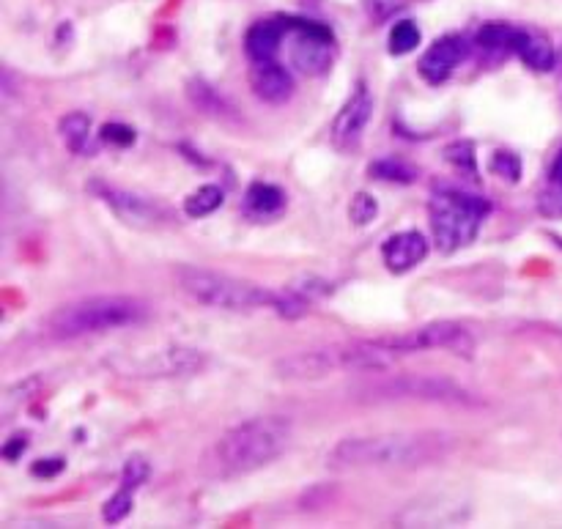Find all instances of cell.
<instances>
[{"label": "cell", "instance_id": "cell-5", "mask_svg": "<svg viewBox=\"0 0 562 529\" xmlns=\"http://www.w3.org/2000/svg\"><path fill=\"white\" fill-rule=\"evenodd\" d=\"M488 212H491V203L486 198L458 190L436 192L428 214H431V231H434L439 250L456 253L469 242H475Z\"/></svg>", "mask_w": 562, "mask_h": 529}, {"label": "cell", "instance_id": "cell-22", "mask_svg": "<svg viewBox=\"0 0 562 529\" xmlns=\"http://www.w3.org/2000/svg\"><path fill=\"white\" fill-rule=\"evenodd\" d=\"M187 94H190L192 105L201 107L203 113H214V116H225L231 107L225 102L223 96L214 91L212 85H206L203 80H192L190 88H187Z\"/></svg>", "mask_w": 562, "mask_h": 529}, {"label": "cell", "instance_id": "cell-27", "mask_svg": "<svg viewBox=\"0 0 562 529\" xmlns=\"http://www.w3.org/2000/svg\"><path fill=\"white\" fill-rule=\"evenodd\" d=\"M491 173L499 176V179H508V181H519L521 176V159L513 154V151H497L494 157H491Z\"/></svg>", "mask_w": 562, "mask_h": 529}, {"label": "cell", "instance_id": "cell-6", "mask_svg": "<svg viewBox=\"0 0 562 529\" xmlns=\"http://www.w3.org/2000/svg\"><path fill=\"white\" fill-rule=\"evenodd\" d=\"M376 401H428L447 403V406H483V398L456 381L439 379V376H395L379 381L368 390Z\"/></svg>", "mask_w": 562, "mask_h": 529}, {"label": "cell", "instance_id": "cell-31", "mask_svg": "<svg viewBox=\"0 0 562 529\" xmlns=\"http://www.w3.org/2000/svg\"><path fill=\"white\" fill-rule=\"evenodd\" d=\"M64 469V461L61 458H50V461H36L33 464V475H44V477H50V475H58Z\"/></svg>", "mask_w": 562, "mask_h": 529}, {"label": "cell", "instance_id": "cell-13", "mask_svg": "<svg viewBox=\"0 0 562 529\" xmlns=\"http://www.w3.org/2000/svg\"><path fill=\"white\" fill-rule=\"evenodd\" d=\"M469 44L461 36H442L439 42H434L425 55L420 58V75L428 83H445L447 77L453 75V69L467 61Z\"/></svg>", "mask_w": 562, "mask_h": 529}, {"label": "cell", "instance_id": "cell-20", "mask_svg": "<svg viewBox=\"0 0 562 529\" xmlns=\"http://www.w3.org/2000/svg\"><path fill=\"white\" fill-rule=\"evenodd\" d=\"M58 132H61V138H64L69 149L75 151V154H83L85 143L91 138V118L85 116V113H69L66 118H61Z\"/></svg>", "mask_w": 562, "mask_h": 529}, {"label": "cell", "instance_id": "cell-33", "mask_svg": "<svg viewBox=\"0 0 562 529\" xmlns=\"http://www.w3.org/2000/svg\"><path fill=\"white\" fill-rule=\"evenodd\" d=\"M25 447H28V436H14V442L3 447V455H6V458H17V453H22Z\"/></svg>", "mask_w": 562, "mask_h": 529}, {"label": "cell", "instance_id": "cell-7", "mask_svg": "<svg viewBox=\"0 0 562 529\" xmlns=\"http://www.w3.org/2000/svg\"><path fill=\"white\" fill-rule=\"evenodd\" d=\"M384 343L395 349L398 354H420V351H453V354H464L472 357L475 351V340L467 329L456 324V321H434V324H423V327L403 332L395 338H384Z\"/></svg>", "mask_w": 562, "mask_h": 529}, {"label": "cell", "instance_id": "cell-12", "mask_svg": "<svg viewBox=\"0 0 562 529\" xmlns=\"http://www.w3.org/2000/svg\"><path fill=\"white\" fill-rule=\"evenodd\" d=\"M373 113V99L368 94L365 85H357V91L351 94V99L343 105L338 116H335V124H332V132L329 138L335 143V149L340 151H351L360 146L362 132L368 127Z\"/></svg>", "mask_w": 562, "mask_h": 529}, {"label": "cell", "instance_id": "cell-11", "mask_svg": "<svg viewBox=\"0 0 562 529\" xmlns=\"http://www.w3.org/2000/svg\"><path fill=\"white\" fill-rule=\"evenodd\" d=\"M343 371L338 346H324V349H305L286 354L275 362V373L280 379H324L329 373Z\"/></svg>", "mask_w": 562, "mask_h": 529}, {"label": "cell", "instance_id": "cell-29", "mask_svg": "<svg viewBox=\"0 0 562 529\" xmlns=\"http://www.w3.org/2000/svg\"><path fill=\"white\" fill-rule=\"evenodd\" d=\"M538 206H541V212L546 214V217H562V192L549 187V190L541 195Z\"/></svg>", "mask_w": 562, "mask_h": 529}, {"label": "cell", "instance_id": "cell-1", "mask_svg": "<svg viewBox=\"0 0 562 529\" xmlns=\"http://www.w3.org/2000/svg\"><path fill=\"white\" fill-rule=\"evenodd\" d=\"M456 436L447 431H390L346 436L327 453L332 469H417L453 453Z\"/></svg>", "mask_w": 562, "mask_h": 529}, {"label": "cell", "instance_id": "cell-8", "mask_svg": "<svg viewBox=\"0 0 562 529\" xmlns=\"http://www.w3.org/2000/svg\"><path fill=\"white\" fill-rule=\"evenodd\" d=\"M286 33L291 36V61L305 75H324L332 69L335 44L324 25L308 20H286Z\"/></svg>", "mask_w": 562, "mask_h": 529}, {"label": "cell", "instance_id": "cell-3", "mask_svg": "<svg viewBox=\"0 0 562 529\" xmlns=\"http://www.w3.org/2000/svg\"><path fill=\"white\" fill-rule=\"evenodd\" d=\"M149 316V305L138 297L124 294H105V297H88L61 305L47 318L50 335L61 340L85 338V335H102L110 329L132 327Z\"/></svg>", "mask_w": 562, "mask_h": 529}, {"label": "cell", "instance_id": "cell-18", "mask_svg": "<svg viewBox=\"0 0 562 529\" xmlns=\"http://www.w3.org/2000/svg\"><path fill=\"white\" fill-rule=\"evenodd\" d=\"M247 212L255 214V217H272L277 214L283 206H286V192L277 190L275 184H253L250 190H247Z\"/></svg>", "mask_w": 562, "mask_h": 529}, {"label": "cell", "instance_id": "cell-23", "mask_svg": "<svg viewBox=\"0 0 562 529\" xmlns=\"http://www.w3.org/2000/svg\"><path fill=\"white\" fill-rule=\"evenodd\" d=\"M420 44V28L412 20H403L390 31V53L406 55Z\"/></svg>", "mask_w": 562, "mask_h": 529}, {"label": "cell", "instance_id": "cell-17", "mask_svg": "<svg viewBox=\"0 0 562 529\" xmlns=\"http://www.w3.org/2000/svg\"><path fill=\"white\" fill-rule=\"evenodd\" d=\"M286 22L277 20H261L255 22L253 28L244 36V50L253 61H275L280 44L286 39Z\"/></svg>", "mask_w": 562, "mask_h": 529}, {"label": "cell", "instance_id": "cell-28", "mask_svg": "<svg viewBox=\"0 0 562 529\" xmlns=\"http://www.w3.org/2000/svg\"><path fill=\"white\" fill-rule=\"evenodd\" d=\"M149 472L151 466L146 458H140V455H132V458H127V464H124V475H121V483H124V488H135L143 486L146 480H149Z\"/></svg>", "mask_w": 562, "mask_h": 529}, {"label": "cell", "instance_id": "cell-30", "mask_svg": "<svg viewBox=\"0 0 562 529\" xmlns=\"http://www.w3.org/2000/svg\"><path fill=\"white\" fill-rule=\"evenodd\" d=\"M105 140H113V143H121V146H127L135 140V129L129 127H121V124H110L105 127Z\"/></svg>", "mask_w": 562, "mask_h": 529}, {"label": "cell", "instance_id": "cell-32", "mask_svg": "<svg viewBox=\"0 0 562 529\" xmlns=\"http://www.w3.org/2000/svg\"><path fill=\"white\" fill-rule=\"evenodd\" d=\"M549 184H552L554 190L562 192V149H560V154L554 157L552 170H549Z\"/></svg>", "mask_w": 562, "mask_h": 529}, {"label": "cell", "instance_id": "cell-21", "mask_svg": "<svg viewBox=\"0 0 562 529\" xmlns=\"http://www.w3.org/2000/svg\"><path fill=\"white\" fill-rule=\"evenodd\" d=\"M513 39H516V28L508 22H488L478 31V47L491 50V53H505L513 50Z\"/></svg>", "mask_w": 562, "mask_h": 529}, {"label": "cell", "instance_id": "cell-10", "mask_svg": "<svg viewBox=\"0 0 562 529\" xmlns=\"http://www.w3.org/2000/svg\"><path fill=\"white\" fill-rule=\"evenodd\" d=\"M94 190L118 217H124V220L132 225L154 228V225L168 223L170 220V212L160 201H151V198H143V195H135V192L127 190H118V187H105V184H94Z\"/></svg>", "mask_w": 562, "mask_h": 529}, {"label": "cell", "instance_id": "cell-26", "mask_svg": "<svg viewBox=\"0 0 562 529\" xmlns=\"http://www.w3.org/2000/svg\"><path fill=\"white\" fill-rule=\"evenodd\" d=\"M376 214H379V203H376L373 195H368V192H357V195L351 198L349 217L354 225H368L371 220H376Z\"/></svg>", "mask_w": 562, "mask_h": 529}, {"label": "cell", "instance_id": "cell-16", "mask_svg": "<svg viewBox=\"0 0 562 529\" xmlns=\"http://www.w3.org/2000/svg\"><path fill=\"white\" fill-rule=\"evenodd\" d=\"M513 53L535 72H549L557 64V53H554V44L549 42V36H543L541 31H532V28H516Z\"/></svg>", "mask_w": 562, "mask_h": 529}, {"label": "cell", "instance_id": "cell-25", "mask_svg": "<svg viewBox=\"0 0 562 529\" xmlns=\"http://www.w3.org/2000/svg\"><path fill=\"white\" fill-rule=\"evenodd\" d=\"M371 176L382 181H401V184H409V181H414L417 173H414L409 165L395 162V159H379V162H373L371 165Z\"/></svg>", "mask_w": 562, "mask_h": 529}, {"label": "cell", "instance_id": "cell-9", "mask_svg": "<svg viewBox=\"0 0 562 529\" xmlns=\"http://www.w3.org/2000/svg\"><path fill=\"white\" fill-rule=\"evenodd\" d=\"M203 365H206L203 351L173 346V349L146 351L121 371L127 376H192V373L203 371Z\"/></svg>", "mask_w": 562, "mask_h": 529}, {"label": "cell", "instance_id": "cell-24", "mask_svg": "<svg viewBox=\"0 0 562 529\" xmlns=\"http://www.w3.org/2000/svg\"><path fill=\"white\" fill-rule=\"evenodd\" d=\"M132 505H135V499H132V488H121L118 494L107 499L105 508H102V519L107 524H121V521L127 519L129 513H132Z\"/></svg>", "mask_w": 562, "mask_h": 529}, {"label": "cell", "instance_id": "cell-19", "mask_svg": "<svg viewBox=\"0 0 562 529\" xmlns=\"http://www.w3.org/2000/svg\"><path fill=\"white\" fill-rule=\"evenodd\" d=\"M225 201V192L217 187V184H203L195 192H190L184 198V214L198 220V217H206V214L217 212Z\"/></svg>", "mask_w": 562, "mask_h": 529}, {"label": "cell", "instance_id": "cell-4", "mask_svg": "<svg viewBox=\"0 0 562 529\" xmlns=\"http://www.w3.org/2000/svg\"><path fill=\"white\" fill-rule=\"evenodd\" d=\"M179 288L198 305L217 307V310H231V313H250L261 307L277 310L280 294L269 288L242 280V277L225 275V272H212L201 266H179L176 269Z\"/></svg>", "mask_w": 562, "mask_h": 529}, {"label": "cell", "instance_id": "cell-2", "mask_svg": "<svg viewBox=\"0 0 562 529\" xmlns=\"http://www.w3.org/2000/svg\"><path fill=\"white\" fill-rule=\"evenodd\" d=\"M294 425L288 417H253L225 431L206 455V469L214 475H247L261 466L272 464L277 455L286 453L291 445Z\"/></svg>", "mask_w": 562, "mask_h": 529}, {"label": "cell", "instance_id": "cell-14", "mask_svg": "<svg viewBox=\"0 0 562 529\" xmlns=\"http://www.w3.org/2000/svg\"><path fill=\"white\" fill-rule=\"evenodd\" d=\"M250 88L266 105H283L294 94V77L277 61H253Z\"/></svg>", "mask_w": 562, "mask_h": 529}, {"label": "cell", "instance_id": "cell-15", "mask_svg": "<svg viewBox=\"0 0 562 529\" xmlns=\"http://www.w3.org/2000/svg\"><path fill=\"white\" fill-rule=\"evenodd\" d=\"M382 258L384 266L395 272V275H403L414 266H420L428 258V242H425L423 233L417 231H403L390 236L387 242L382 244Z\"/></svg>", "mask_w": 562, "mask_h": 529}]
</instances>
